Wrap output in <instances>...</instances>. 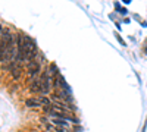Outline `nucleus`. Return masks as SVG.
Wrapping results in <instances>:
<instances>
[{
  "mask_svg": "<svg viewBox=\"0 0 147 132\" xmlns=\"http://www.w3.org/2000/svg\"><path fill=\"white\" fill-rule=\"evenodd\" d=\"M47 69L41 74V76H40V82H41V88H43V92L41 94H47L49 91H50V76H49V74H47Z\"/></svg>",
  "mask_w": 147,
  "mask_h": 132,
  "instance_id": "nucleus-1",
  "label": "nucleus"
},
{
  "mask_svg": "<svg viewBox=\"0 0 147 132\" xmlns=\"http://www.w3.org/2000/svg\"><path fill=\"white\" fill-rule=\"evenodd\" d=\"M30 91L31 92H43V88H41V82H40V78H35L30 87Z\"/></svg>",
  "mask_w": 147,
  "mask_h": 132,
  "instance_id": "nucleus-2",
  "label": "nucleus"
},
{
  "mask_svg": "<svg viewBox=\"0 0 147 132\" xmlns=\"http://www.w3.org/2000/svg\"><path fill=\"white\" fill-rule=\"evenodd\" d=\"M52 123L55 126H59V128H65V129L69 128V122L68 121H63V119H52Z\"/></svg>",
  "mask_w": 147,
  "mask_h": 132,
  "instance_id": "nucleus-3",
  "label": "nucleus"
},
{
  "mask_svg": "<svg viewBox=\"0 0 147 132\" xmlns=\"http://www.w3.org/2000/svg\"><path fill=\"white\" fill-rule=\"evenodd\" d=\"M25 106L30 107V109H35V107H41V103L37 98H27L25 100Z\"/></svg>",
  "mask_w": 147,
  "mask_h": 132,
  "instance_id": "nucleus-4",
  "label": "nucleus"
},
{
  "mask_svg": "<svg viewBox=\"0 0 147 132\" xmlns=\"http://www.w3.org/2000/svg\"><path fill=\"white\" fill-rule=\"evenodd\" d=\"M37 100H38V101L41 103V106H44V107H52V106H53L52 101H50V98L46 97V95H40V97L37 98Z\"/></svg>",
  "mask_w": 147,
  "mask_h": 132,
  "instance_id": "nucleus-5",
  "label": "nucleus"
},
{
  "mask_svg": "<svg viewBox=\"0 0 147 132\" xmlns=\"http://www.w3.org/2000/svg\"><path fill=\"white\" fill-rule=\"evenodd\" d=\"M12 76H13V79H18L21 76V68H15L12 70Z\"/></svg>",
  "mask_w": 147,
  "mask_h": 132,
  "instance_id": "nucleus-6",
  "label": "nucleus"
},
{
  "mask_svg": "<svg viewBox=\"0 0 147 132\" xmlns=\"http://www.w3.org/2000/svg\"><path fill=\"white\" fill-rule=\"evenodd\" d=\"M68 122H69V123H74V125H80V123H81V121H80L78 117H72V116L69 117Z\"/></svg>",
  "mask_w": 147,
  "mask_h": 132,
  "instance_id": "nucleus-7",
  "label": "nucleus"
},
{
  "mask_svg": "<svg viewBox=\"0 0 147 132\" xmlns=\"http://www.w3.org/2000/svg\"><path fill=\"white\" fill-rule=\"evenodd\" d=\"M50 72H52L53 75H57V69H56V65H55V63L50 65Z\"/></svg>",
  "mask_w": 147,
  "mask_h": 132,
  "instance_id": "nucleus-8",
  "label": "nucleus"
},
{
  "mask_svg": "<svg viewBox=\"0 0 147 132\" xmlns=\"http://www.w3.org/2000/svg\"><path fill=\"white\" fill-rule=\"evenodd\" d=\"M2 34H3V28H2V25H0V37H2Z\"/></svg>",
  "mask_w": 147,
  "mask_h": 132,
  "instance_id": "nucleus-9",
  "label": "nucleus"
}]
</instances>
